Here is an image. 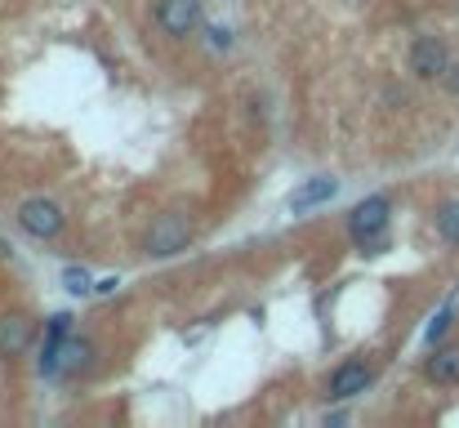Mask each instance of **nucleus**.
<instances>
[{"label":"nucleus","instance_id":"obj_1","mask_svg":"<svg viewBox=\"0 0 459 428\" xmlns=\"http://www.w3.org/2000/svg\"><path fill=\"white\" fill-rule=\"evenodd\" d=\"M388 223H392V201L388 197H366L348 214V237L361 254H383L388 250Z\"/></svg>","mask_w":459,"mask_h":428},{"label":"nucleus","instance_id":"obj_2","mask_svg":"<svg viewBox=\"0 0 459 428\" xmlns=\"http://www.w3.org/2000/svg\"><path fill=\"white\" fill-rule=\"evenodd\" d=\"M192 237H197L192 219H188L183 210H165V214H157L152 228L143 232V254H148V259H174V254H183V250L192 246Z\"/></svg>","mask_w":459,"mask_h":428},{"label":"nucleus","instance_id":"obj_3","mask_svg":"<svg viewBox=\"0 0 459 428\" xmlns=\"http://www.w3.org/2000/svg\"><path fill=\"white\" fill-rule=\"evenodd\" d=\"M14 219H19V228H23L28 237H36V241H54V237H63V228H68L63 206L50 201V197H28Z\"/></svg>","mask_w":459,"mask_h":428},{"label":"nucleus","instance_id":"obj_4","mask_svg":"<svg viewBox=\"0 0 459 428\" xmlns=\"http://www.w3.org/2000/svg\"><path fill=\"white\" fill-rule=\"evenodd\" d=\"M157 28L170 36V41H188L201 32V0H157V10H152Z\"/></svg>","mask_w":459,"mask_h":428},{"label":"nucleus","instance_id":"obj_5","mask_svg":"<svg viewBox=\"0 0 459 428\" xmlns=\"http://www.w3.org/2000/svg\"><path fill=\"white\" fill-rule=\"evenodd\" d=\"M450 68L455 63H450V50H446L441 36H415V45H410V72L419 81H446Z\"/></svg>","mask_w":459,"mask_h":428},{"label":"nucleus","instance_id":"obj_6","mask_svg":"<svg viewBox=\"0 0 459 428\" xmlns=\"http://www.w3.org/2000/svg\"><path fill=\"white\" fill-rule=\"evenodd\" d=\"M370 384H374V370H370L366 361H339V366L330 370V379H326V397H330V401H352V397H361Z\"/></svg>","mask_w":459,"mask_h":428},{"label":"nucleus","instance_id":"obj_7","mask_svg":"<svg viewBox=\"0 0 459 428\" xmlns=\"http://www.w3.org/2000/svg\"><path fill=\"white\" fill-rule=\"evenodd\" d=\"M72 339V312H54L45 326V343H41V375L59 379L63 375V343Z\"/></svg>","mask_w":459,"mask_h":428},{"label":"nucleus","instance_id":"obj_8","mask_svg":"<svg viewBox=\"0 0 459 428\" xmlns=\"http://www.w3.org/2000/svg\"><path fill=\"white\" fill-rule=\"evenodd\" d=\"M36 339V321L28 312H0V357H23Z\"/></svg>","mask_w":459,"mask_h":428},{"label":"nucleus","instance_id":"obj_9","mask_svg":"<svg viewBox=\"0 0 459 428\" xmlns=\"http://www.w3.org/2000/svg\"><path fill=\"white\" fill-rule=\"evenodd\" d=\"M334 192H339V179H334V174H312V179H303V183L290 192L286 206H290V214H308V210L334 201Z\"/></svg>","mask_w":459,"mask_h":428},{"label":"nucleus","instance_id":"obj_10","mask_svg":"<svg viewBox=\"0 0 459 428\" xmlns=\"http://www.w3.org/2000/svg\"><path fill=\"white\" fill-rule=\"evenodd\" d=\"M423 375H428V384H437V388L459 384V343H437V348L428 352V361H423Z\"/></svg>","mask_w":459,"mask_h":428},{"label":"nucleus","instance_id":"obj_11","mask_svg":"<svg viewBox=\"0 0 459 428\" xmlns=\"http://www.w3.org/2000/svg\"><path fill=\"white\" fill-rule=\"evenodd\" d=\"M432 228H437V237H441L446 246H459V197L437 206V214H432Z\"/></svg>","mask_w":459,"mask_h":428},{"label":"nucleus","instance_id":"obj_12","mask_svg":"<svg viewBox=\"0 0 459 428\" xmlns=\"http://www.w3.org/2000/svg\"><path fill=\"white\" fill-rule=\"evenodd\" d=\"M63 286H68L72 295H94V277H90L81 263H68V268H63Z\"/></svg>","mask_w":459,"mask_h":428},{"label":"nucleus","instance_id":"obj_13","mask_svg":"<svg viewBox=\"0 0 459 428\" xmlns=\"http://www.w3.org/2000/svg\"><path fill=\"white\" fill-rule=\"evenodd\" d=\"M450 321H455V303H446V308H441V312L428 321V330H423V343H428V348H437V339L450 330Z\"/></svg>","mask_w":459,"mask_h":428},{"label":"nucleus","instance_id":"obj_14","mask_svg":"<svg viewBox=\"0 0 459 428\" xmlns=\"http://www.w3.org/2000/svg\"><path fill=\"white\" fill-rule=\"evenodd\" d=\"M210 45L228 54V50H232V32H228V28H210Z\"/></svg>","mask_w":459,"mask_h":428},{"label":"nucleus","instance_id":"obj_15","mask_svg":"<svg viewBox=\"0 0 459 428\" xmlns=\"http://www.w3.org/2000/svg\"><path fill=\"white\" fill-rule=\"evenodd\" d=\"M117 290V277H103V281H94V295H112Z\"/></svg>","mask_w":459,"mask_h":428}]
</instances>
